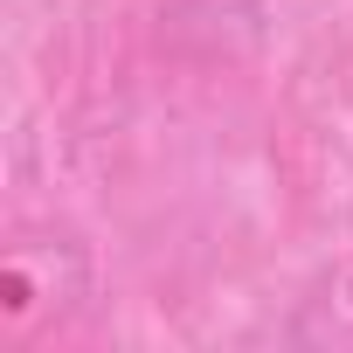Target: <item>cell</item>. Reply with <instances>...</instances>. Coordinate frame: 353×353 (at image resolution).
Returning <instances> with one entry per match:
<instances>
[{
	"mask_svg": "<svg viewBox=\"0 0 353 353\" xmlns=\"http://www.w3.org/2000/svg\"><path fill=\"white\" fill-rule=\"evenodd\" d=\"M291 346H312V353H353V256L319 270L305 284V298L291 305V325H284Z\"/></svg>",
	"mask_w": 353,
	"mask_h": 353,
	"instance_id": "6da1fadb",
	"label": "cell"
}]
</instances>
